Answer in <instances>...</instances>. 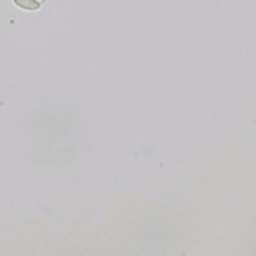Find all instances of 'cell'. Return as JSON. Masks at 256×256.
<instances>
[{
  "instance_id": "6da1fadb",
  "label": "cell",
  "mask_w": 256,
  "mask_h": 256,
  "mask_svg": "<svg viewBox=\"0 0 256 256\" xmlns=\"http://www.w3.org/2000/svg\"><path fill=\"white\" fill-rule=\"evenodd\" d=\"M46 0H12V4L25 11H37L44 5Z\"/></svg>"
}]
</instances>
